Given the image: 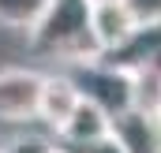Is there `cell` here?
Listing matches in <instances>:
<instances>
[{"mask_svg":"<svg viewBox=\"0 0 161 153\" xmlns=\"http://www.w3.org/2000/svg\"><path fill=\"white\" fill-rule=\"evenodd\" d=\"M90 15H94L90 0H49L45 15L26 30L30 49L38 56H75V60L97 56Z\"/></svg>","mask_w":161,"mask_h":153,"instance_id":"1","label":"cell"},{"mask_svg":"<svg viewBox=\"0 0 161 153\" xmlns=\"http://www.w3.org/2000/svg\"><path fill=\"white\" fill-rule=\"evenodd\" d=\"M71 82L90 105H97L105 116H116L131 108V75L105 64L101 56H86V60H75V71H71Z\"/></svg>","mask_w":161,"mask_h":153,"instance_id":"2","label":"cell"},{"mask_svg":"<svg viewBox=\"0 0 161 153\" xmlns=\"http://www.w3.org/2000/svg\"><path fill=\"white\" fill-rule=\"evenodd\" d=\"M41 86H45V75L30 67H4L0 71V119H11V123L38 119Z\"/></svg>","mask_w":161,"mask_h":153,"instance_id":"3","label":"cell"},{"mask_svg":"<svg viewBox=\"0 0 161 153\" xmlns=\"http://www.w3.org/2000/svg\"><path fill=\"white\" fill-rule=\"evenodd\" d=\"M158 49H161V23H146V26H135L131 38H124L120 45H113V49H105V52H97V56H101L105 64L127 71V75H135V71H142V67L154 64Z\"/></svg>","mask_w":161,"mask_h":153,"instance_id":"4","label":"cell"},{"mask_svg":"<svg viewBox=\"0 0 161 153\" xmlns=\"http://www.w3.org/2000/svg\"><path fill=\"white\" fill-rule=\"evenodd\" d=\"M82 93L75 90V82L68 75H45V86H41V105H38V119H45L53 131H60L68 123V116L79 108Z\"/></svg>","mask_w":161,"mask_h":153,"instance_id":"5","label":"cell"},{"mask_svg":"<svg viewBox=\"0 0 161 153\" xmlns=\"http://www.w3.org/2000/svg\"><path fill=\"white\" fill-rule=\"evenodd\" d=\"M90 26H94V41H97V52L120 45L124 38L135 34V15L127 11V4L116 0V4H94V15H90Z\"/></svg>","mask_w":161,"mask_h":153,"instance_id":"6","label":"cell"},{"mask_svg":"<svg viewBox=\"0 0 161 153\" xmlns=\"http://www.w3.org/2000/svg\"><path fill=\"white\" fill-rule=\"evenodd\" d=\"M113 131V116H105L97 105H90L86 97L79 101V108L68 116V123L56 131L60 135V146H82V142H97Z\"/></svg>","mask_w":161,"mask_h":153,"instance_id":"7","label":"cell"},{"mask_svg":"<svg viewBox=\"0 0 161 153\" xmlns=\"http://www.w3.org/2000/svg\"><path fill=\"white\" fill-rule=\"evenodd\" d=\"M113 135L124 142V150L127 153H158L161 150V131L158 123L150 119V116L135 112V108H127L113 119Z\"/></svg>","mask_w":161,"mask_h":153,"instance_id":"8","label":"cell"},{"mask_svg":"<svg viewBox=\"0 0 161 153\" xmlns=\"http://www.w3.org/2000/svg\"><path fill=\"white\" fill-rule=\"evenodd\" d=\"M131 108L150 119L161 116V75L154 67H142L131 75Z\"/></svg>","mask_w":161,"mask_h":153,"instance_id":"9","label":"cell"},{"mask_svg":"<svg viewBox=\"0 0 161 153\" xmlns=\"http://www.w3.org/2000/svg\"><path fill=\"white\" fill-rule=\"evenodd\" d=\"M49 0H0V26H15V30H30L45 15Z\"/></svg>","mask_w":161,"mask_h":153,"instance_id":"10","label":"cell"},{"mask_svg":"<svg viewBox=\"0 0 161 153\" xmlns=\"http://www.w3.org/2000/svg\"><path fill=\"white\" fill-rule=\"evenodd\" d=\"M60 150H68V153H127L124 150V142L109 131L105 138H97V142H82V146H60Z\"/></svg>","mask_w":161,"mask_h":153,"instance_id":"11","label":"cell"},{"mask_svg":"<svg viewBox=\"0 0 161 153\" xmlns=\"http://www.w3.org/2000/svg\"><path fill=\"white\" fill-rule=\"evenodd\" d=\"M124 4H127V11L135 15L139 26H146V23H161V0H124Z\"/></svg>","mask_w":161,"mask_h":153,"instance_id":"12","label":"cell"},{"mask_svg":"<svg viewBox=\"0 0 161 153\" xmlns=\"http://www.w3.org/2000/svg\"><path fill=\"white\" fill-rule=\"evenodd\" d=\"M0 153H53V142H41V138H19V142H11L8 150Z\"/></svg>","mask_w":161,"mask_h":153,"instance_id":"13","label":"cell"},{"mask_svg":"<svg viewBox=\"0 0 161 153\" xmlns=\"http://www.w3.org/2000/svg\"><path fill=\"white\" fill-rule=\"evenodd\" d=\"M150 67H154V71L161 75V49H158V56H154V64H150Z\"/></svg>","mask_w":161,"mask_h":153,"instance_id":"14","label":"cell"},{"mask_svg":"<svg viewBox=\"0 0 161 153\" xmlns=\"http://www.w3.org/2000/svg\"><path fill=\"white\" fill-rule=\"evenodd\" d=\"M90 4H116V0H90Z\"/></svg>","mask_w":161,"mask_h":153,"instance_id":"15","label":"cell"},{"mask_svg":"<svg viewBox=\"0 0 161 153\" xmlns=\"http://www.w3.org/2000/svg\"><path fill=\"white\" fill-rule=\"evenodd\" d=\"M53 153H68V150H60V146H53Z\"/></svg>","mask_w":161,"mask_h":153,"instance_id":"16","label":"cell"},{"mask_svg":"<svg viewBox=\"0 0 161 153\" xmlns=\"http://www.w3.org/2000/svg\"><path fill=\"white\" fill-rule=\"evenodd\" d=\"M158 153H161V150H158Z\"/></svg>","mask_w":161,"mask_h":153,"instance_id":"17","label":"cell"}]
</instances>
